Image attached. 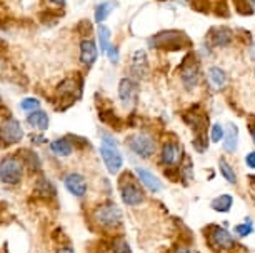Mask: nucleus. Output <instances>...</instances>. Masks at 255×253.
Returning <instances> with one entry per match:
<instances>
[{
	"instance_id": "31",
	"label": "nucleus",
	"mask_w": 255,
	"mask_h": 253,
	"mask_svg": "<svg viewBox=\"0 0 255 253\" xmlns=\"http://www.w3.org/2000/svg\"><path fill=\"white\" fill-rule=\"evenodd\" d=\"M220 140H224V127L220 123H214L212 125V142L219 143Z\"/></svg>"
},
{
	"instance_id": "19",
	"label": "nucleus",
	"mask_w": 255,
	"mask_h": 253,
	"mask_svg": "<svg viewBox=\"0 0 255 253\" xmlns=\"http://www.w3.org/2000/svg\"><path fill=\"white\" fill-rule=\"evenodd\" d=\"M27 122L32 128H37V130H47L49 128V115L42 110H33L28 113Z\"/></svg>"
},
{
	"instance_id": "5",
	"label": "nucleus",
	"mask_w": 255,
	"mask_h": 253,
	"mask_svg": "<svg viewBox=\"0 0 255 253\" xmlns=\"http://www.w3.org/2000/svg\"><path fill=\"white\" fill-rule=\"evenodd\" d=\"M23 175V164L17 157H5L0 162V182L7 185H17L20 183Z\"/></svg>"
},
{
	"instance_id": "28",
	"label": "nucleus",
	"mask_w": 255,
	"mask_h": 253,
	"mask_svg": "<svg viewBox=\"0 0 255 253\" xmlns=\"http://www.w3.org/2000/svg\"><path fill=\"white\" fill-rule=\"evenodd\" d=\"M40 107V102L37 98H23L22 103H20V108L25 112H33V110H38Z\"/></svg>"
},
{
	"instance_id": "32",
	"label": "nucleus",
	"mask_w": 255,
	"mask_h": 253,
	"mask_svg": "<svg viewBox=\"0 0 255 253\" xmlns=\"http://www.w3.org/2000/svg\"><path fill=\"white\" fill-rule=\"evenodd\" d=\"M237 12L239 13H242V15H252L254 13V8H250V5L245 0H237Z\"/></svg>"
},
{
	"instance_id": "39",
	"label": "nucleus",
	"mask_w": 255,
	"mask_h": 253,
	"mask_svg": "<svg viewBox=\"0 0 255 253\" xmlns=\"http://www.w3.org/2000/svg\"><path fill=\"white\" fill-rule=\"evenodd\" d=\"M249 2H250V3H252V7L255 8V0H249Z\"/></svg>"
},
{
	"instance_id": "24",
	"label": "nucleus",
	"mask_w": 255,
	"mask_h": 253,
	"mask_svg": "<svg viewBox=\"0 0 255 253\" xmlns=\"http://www.w3.org/2000/svg\"><path fill=\"white\" fill-rule=\"evenodd\" d=\"M97 35H99L100 50H102L104 54H107V50H109V47H110V30H109V27L100 25V27H99Z\"/></svg>"
},
{
	"instance_id": "9",
	"label": "nucleus",
	"mask_w": 255,
	"mask_h": 253,
	"mask_svg": "<svg viewBox=\"0 0 255 253\" xmlns=\"http://www.w3.org/2000/svg\"><path fill=\"white\" fill-rule=\"evenodd\" d=\"M128 147L140 159H148L155 152V142L147 133H135V135H132L128 138Z\"/></svg>"
},
{
	"instance_id": "22",
	"label": "nucleus",
	"mask_w": 255,
	"mask_h": 253,
	"mask_svg": "<svg viewBox=\"0 0 255 253\" xmlns=\"http://www.w3.org/2000/svg\"><path fill=\"white\" fill-rule=\"evenodd\" d=\"M50 150L59 157H69L72 154V145L67 138H57L50 143Z\"/></svg>"
},
{
	"instance_id": "23",
	"label": "nucleus",
	"mask_w": 255,
	"mask_h": 253,
	"mask_svg": "<svg viewBox=\"0 0 255 253\" xmlns=\"http://www.w3.org/2000/svg\"><path fill=\"white\" fill-rule=\"evenodd\" d=\"M219 169H220V173H222V176L227 180L229 183H232V185L237 183V175H235V171H234V167L230 165L227 160L220 159L219 160Z\"/></svg>"
},
{
	"instance_id": "27",
	"label": "nucleus",
	"mask_w": 255,
	"mask_h": 253,
	"mask_svg": "<svg viewBox=\"0 0 255 253\" xmlns=\"http://www.w3.org/2000/svg\"><path fill=\"white\" fill-rule=\"evenodd\" d=\"M234 232L237 233L239 237H249L250 233L254 232V223H252V220H250V218H247V222L237 225V227L234 228Z\"/></svg>"
},
{
	"instance_id": "20",
	"label": "nucleus",
	"mask_w": 255,
	"mask_h": 253,
	"mask_svg": "<svg viewBox=\"0 0 255 253\" xmlns=\"http://www.w3.org/2000/svg\"><path fill=\"white\" fill-rule=\"evenodd\" d=\"M224 149L225 152H229V154H234L235 150H237L239 147V128L237 125H229L227 128V133L224 135Z\"/></svg>"
},
{
	"instance_id": "13",
	"label": "nucleus",
	"mask_w": 255,
	"mask_h": 253,
	"mask_svg": "<svg viewBox=\"0 0 255 253\" xmlns=\"http://www.w3.org/2000/svg\"><path fill=\"white\" fill-rule=\"evenodd\" d=\"M64 185L74 197H84L87 193V182L80 173H69L65 175Z\"/></svg>"
},
{
	"instance_id": "16",
	"label": "nucleus",
	"mask_w": 255,
	"mask_h": 253,
	"mask_svg": "<svg viewBox=\"0 0 255 253\" xmlns=\"http://www.w3.org/2000/svg\"><path fill=\"white\" fill-rule=\"evenodd\" d=\"M97 55H99V52H97V45H95V42L94 40H82V44H80V62L84 65H94L95 64V60H97Z\"/></svg>"
},
{
	"instance_id": "34",
	"label": "nucleus",
	"mask_w": 255,
	"mask_h": 253,
	"mask_svg": "<svg viewBox=\"0 0 255 253\" xmlns=\"http://www.w3.org/2000/svg\"><path fill=\"white\" fill-rule=\"evenodd\" d=\"M245 164H247L249 169L255 170V150L250 152V154H247V157H245Z\"/></svg>"
},
{
	"instance_id": "40",
	"label": "nucleus",
	"mask_w": 255,
	"mask_h": 253,
	"mask_svg": "<svg viewBox=\"0 0 255 253\" xmlns=\"http://www.w3.org/2000/svg\"><path fill=\"white\" fill-rule=\"evenodd\" d=\"M254 180H255V176H254Z\"/></svg>"
},
{
	"instance_id": "1",
	"label": "nucleus",
	"mask_w": 255,
	"mask_h": 253,
	"mask_svg": "<svg viewBox=\"0 0 255 253\" xmlns=\"http://www.w3.org/2000/svg\"><path fill=\"white\" fill-rule=\"evenodd\" d=\"M148 45L160 50H182L190 49L192 40L185 32L180 30H163L148 39Z\"/></svg>"
},
{
	"instance_id": "26",
	"label": "nucleus",
	"mask_w": 255,
	"mask_h": 253,
	"mask_svg": "<svg viewBox=\"0 0 255 253\" xmlns=\"http://www.w3.org/2000/svg\"><path fill=\"white\" fill-rule=\"evenodd\" d=\"M114 7L115 5L110 2H104V3H100V5H97V10H95V20L99 23H102L105 18L110 15V12L114 10Z\"/></svg>"
},
{
	"instance_id": "3",
	"label": "nucleus",
	"mask_w": 255,
	"mask_h": 253,
	"mask_svg": "<svg viewBox=\"0 0 255 253\" xmlns=\"http://www.w3.org/2000/svg\"><path fill=\"white\" fill-rule=\"evenodd\" d=\"M120 197H122V202L128 207H137L143 202V192L142 188L138 187L137 180L133 178L132 173H124L122 178H120Z\"/></svg>"
},
{
	"instance_id": "4",
	"label": "nucleus",
	"mask_w": 255,
	"mask_h": 253,
	"mask_svg": "<svg viewBox=\"0 0 255 253\" xmlns=\"http://www.w3.org/2000/svg\"><path fill=\"white\" fill-rule=\"evenodd\" d=\"M100 155H102L104 164L107 167L109 173H117V171L122 169V165H124L122 154H120L117 143L110 137H104L102 145H100Z\"/></svg>"
},
{
	"instance_id": "18",
	"label": "nucleus",
	"mask_w": 255,
	"mask_h": 253,
	"mask_svg": "<svg viewBox=\"0 0 255 253\" xmlns=\"http://www.w3.org/2000/svg\"><path fill=\"white\" fill-rule=\"evenodd\" d=\"M229 82V77L220 67H210L209 69V84L214 90H222Z\"/></svg>"
},
{
	"instance_id": "25",
	"label": "nucleus",
	"mask_w": 255,
	"mask_h": 253,
	"mask_svg": "<svg viewBox=\"0 0 255 253\" xmlns=\"http://www.w3.org/2000/svg\"><path fill=\"white\" fill-rule=\"evenodd\" d=\"M37 193H40L42 197H54L55 195V188L47 178H40L37 183V188H35Z\"/></svg>"
},
{
	"instance_id": "38",
	"label": "nucleus",
	"mask_w": 255,
	"mask_h": 253,
	"mask_svg": "<svg viewBox=\"0 0 255 253\" xmlns=\"http://www.w3.org/2000/svg\"><path fill=\"white\" fill-rule=\"evenodd\" d=\"M50 2H54V3H64L65 0H50Z\"/></svg>"
},
{
	"instance_id": "6",
	"label": "nucleus",
	"mask_w": 255,
	"mask_h": 253,
	"mask_svg": "<svg viewBox=\"0 0 255 253\" xmlns=\"http://www.w3.org/2000/svg\"><path fill=\"white\" fill-rule=\"evenodd\" d=\"M199 77H200V65H199V59L194 54H189L184 59L180 65V79L182 84L187 90H194L199 84Z\"/></svg>"
},
{
	"instance_id": "36",
	"label": "nucleus",
	"mask_w": 255,
	"mask_h": 253,
	"mask_svg": "<svg viewBox=\"0 0 255 253\" xmlns=\"http://www.w3.org/2000/svg\"><path fill=\"white\" fill-rule=\"evenodd\" d=\"M57 253H75V250H74V248L65 247V248H59V250H57Z\"/></svg>"
},
{
	"instance_id": "2",
	"label": "nucleus",
	"mask_w": 255,
	"mask_h": 253,
	"mask_svg": "<svg viewBox=\"0 0 255 253\" xmlns=\"http://www.w3.org/2000/svg\"><path fill=\"white\" fill-rule=\"evenodd\" d=\"M94 220L97 225L104 228H117L119 225H122L124 215H122V210L114 202H107V203L99 205V207L95 208Z\"/></svg>"
},
{
	"instance_id": "37",
	"label": "nucleus",
	"mask_w": 255,
	"mask_h": 253,
	"mask_svg": "<svg viewBox=\"0 0 255 253\" xmlns=\"http://www.w3.org/2000/svg\"><path fill=\"white\" fill-rule=\"evenodd\" d=\"M250 135H252V138H254V142H255V123L252 127H250Z\"/></svg>"
},
{
	"instance_id": "11",
	"label": "nucleus",
	"mask_w": 255,
	"mask_h": 253,
	"mask_svg": "<svg viewBox=\"0 0 255 253\" xmlns=\"http://www.w3.org/2000/svg\"><path fill=\"white\" fill-rule=\"evenodd\" d=\"M119 97L125 107H132L137 103L138 87L132 79H122L119 84Z\"/></svg>"
},
{
	"instance_id": "21",
	"label": "nucleus",
	"mask_w": 255,
	"mask_h": 253,
	"mask_svg": "<svg viewBox=\"0 0 255 253\" xmlns=\"http://www.w3.org/2000/svg\"><path fill=\"white\" fill-rule=\"evenodd\" d=\"M232 205H234V197H232V195L224 193V195H219V197H215L214 200H212L210 207L214 208L215 212L225 213V212H229V210L232 208Z\"/></svg>"
},
{
	"instance_id": "14",
	"label": "nucleus",
	"mask_w": 255,
	"mask_h": 253,
	"mask_svg": "<svg viewBox=\"0 0 255 253\" xmlns=\"http://www.w3.org/2000/svg\"><path fill=\"white\" fill-rule=\"evenodd\" d=\"M130 72L133 74V77L137 79H145L147 72H148V62H147V54L145 50H137L132 57V65Z\"/></svg>"
},
{
	"instance_id": "8",
	"label": "nucleus",
	"mask_w": 255,
	"mask_h": 253,
	"mask_svg": "<svg viewBox=\"0 0 255 253\" xmlns=\"http://www.w3.org/2000/svg\"><path fill=\"white\" fill-rule=\"evenodd\" d=\"M80 93H82V79L79 75L65 79L64 82L59 85V88H57V97L60 98L59 102L67 100L69 105L74 103L77 98H80Z\"/></svg>"
},
{
	"instance_id": "33",
	"label": "nucleus",
	"mask_w": 255,
	"mask_h": 253,
	"mask_svg": "<svg viewBox=\"0 0 255 253\" xmlns=\"http://www.w3.org/2000/svg\"><path fill=\"white\" fill-rule=\"evenodd\" d=\"M107 54L110 57V62H112V64H117V62H119V50L115 49V47L110 45L109 50H107Z\"/></svg>"
},
{
	"instance_id": "30",
	"label": "nucleus",
	"mask_w": 255,
	"mask_h": 253,
	"mask_svg": "<svg viewBox=\"0 0 255 253\" xmlns=\"http://www.w3.org/2000/svg\"><path fill=\"white\" fill-rule=\"evenodd\" d=\"M187 2L190 3L192 8H195V10H199V12H209V8H210L209 0H187Z\"/></svg>"
},
{
	"instance_id": "7",
	"label": "nucleus",
	"mask_w": 255,
	"mask_h": 253,
	"mask_svg": "<svg viewBox=\"0 0 255 253\" xmlns=\"http://www.w3.org/2000/svg\"><path fill=\"white\" fill-rule=\"evenodd\" d=\"M205 235L214 250H230L235 247V238L232 237V233L222 227L212 225L209 227V233H205Z\"/></svg>"
},
{
	"instance_id": "12",
	"label": "nucleus",
	"mask_w": 255,
	"mask_h": 253,
	"mask_svg": "<svg viewBox=\"0 0 255 253\" xmlns=\"http://www.w3.org/2000/svg\"><path fill=\"white\" fill-rule=\"evenodd\" d=\"M234 40V30L229 27H214L209 32V42L214 47H227Z\"/></svg>"
},
{
	"instance_id": "15",
	"label": "nucleus",
	"mask_w": 255,
	"mask_h": 253,
	"mask_svg": "<svg viewBox=\"0 0 255 253\" xmlns=\"http://www.w3.org/2000/svg\"><path fill=\"white\" fill-rule=\"evenodd\" d=\"M182 160V149L179 147V143L175 142H168L163 145L162 149V162L168 167H174Z\"/></svg>"
},
{
	"instance_id": "29",
	"label": "nucleus",
	"mask_w": 255,
	"mask_h": 253,
	"mask_svg": "<svg viewBox=\"0 0 255 253\" xmlns=\"http://www.w3.org/2000/svg\"><path fill=\"white\" fill-rule=\"evenodd\" d=\"M114 253H130V247L125 238H119L114 242Z\"/></svg>"
},
{
	"instance_id": "17",
	"label": "nucleus",
	"mask_w": 255,
	"mask_h": 253,
	"mask_svg": "<svg viewBox=\"0 0 255 253\" xmlns=\"http://www.w3.org/2000/svg\"><path fill=\"white\" fill-rule=\"evenodd\" d=\"M137 176H138V182H140L142 185H145L152 193H157L162 190L160 180H158L152 171H148L145 169H137Z\"/></svg>"
},
{
	"instance_id": "10",
	"label": "nucleus",
	"mask_w": 255,
	"mask_h": 253,
	"mask_svg": "<svg viewBox=\"0 0 255 253\" xmlns=\"http://www.w3.org/2000/svg\"><path fill=\"white\" fill-rule=\"evenodd\" d=\"M23 138V128L20 125V122L15 118H8L0 125V142L2 145H15Z\"/></svg>"
},
{
	"instance_id": "35",
	"label": "nucleus",
	"mask_w": 255,
	"mask_h": 253,
	"mask_svg": "<svg viewBox=\"0 0 255 253\" xmlns=\"http://www.w3.org/2000/svg\"><path fill=\"white\" fill-rule=\"evenodd\" d=\"M175 253H197V252L192 250V248H187V247H179L175 250Z\"/></svg>"
}]
</instances>
